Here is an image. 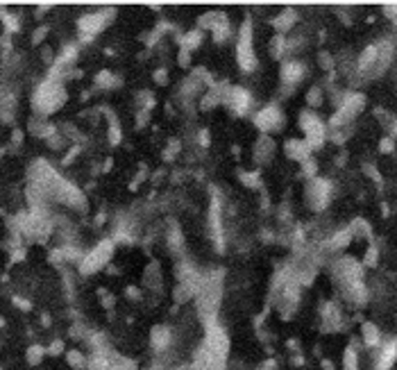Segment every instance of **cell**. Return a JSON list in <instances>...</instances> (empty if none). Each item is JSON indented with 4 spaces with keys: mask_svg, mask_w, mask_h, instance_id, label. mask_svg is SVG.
Wrapping results in <instances>:
<instances>
[{
    "mask_svg": "<svg viewBox=\"0 0 397 370\" xmlns=\"http://www.w3.org/2000/svg\"><path fill=\"white\" fill-rule=\"evenodd\" d=\"M386 16L390 21H395V5H386Z\"/></svg>",
    "mask_w": 397,
    "mask_h": 370,
    "instance_id": "8d00e7d4",
    "label": "cell"
},
{
    "mask_svg": "<svg viewBox=\"0 0 397 370\" xmlns=\"http://www.w3.org/2000/svg\"><path fill=\"white\" fill-rule=\"evenodd\" d=\"M304 73H306V69L300 64V61H286V64L282 66V80H284V84H291V87H295L297 82H302Z\"/></svg>",
    "mask_w": 397,
    "mask_h": 370,
    "instance_id": "4fadbf2b",
    "label": "cell"
},
{
    "mask_svg": "<svg viewBox=\"0 0 397 370\" xmlns=\"http://www.w3.org/2000/svg\"><path fill=\"white\" fill-rule=\"evenodd\" d=\"M322 368H324V370H334V365H332V361H322Z\"/></svg>",
    "mask_w": 397,
    "mask_h": 370,
    "instance_id": "ab89813d",
    "label": "cell"
},
{
    "mask_svg": "<svg viewBox=\"0 0 397 370\" xmlns=\"http://www.w3.org/2000/svg\"><path fill=\"white\" fill-rule=\"evenodd\" d=\"M361 332H363V341H365V345L374 347V345H379V343H381V332H379L377 325H372V323H363Z\"/></svg>",
    "mask_w": 397,
    "mask_h": 370,
    "instance_id": "d6986e66",
    "label": "cell"
},
{
    "mask_svg": "<svg viewBox=\"0 0 397 370\" xmlns=\"http://www.w3.org/2000/svg\"><path fill=\"white\" fill-rule=\"evenodd\" d=\"M202 43V30H188L186 34L182 37V48L184 50H195V48H200Z\"/></svg>",
    "mask_w": 397,
    "mask_h": 370,
    "instance_id": "7402d4cb",
    "label": "cell"
},
{
    "mask_svg": "<svg viewBox=\"0 0 397 370\" xmlns=\"http://www.w3.org/2000/svg\"><path fill=\"white\" fill-rule=\"evenodd\" d=\"M225 102L232 105V109L236 111V114H245V111L252 107V96L243 87H234L232 91H229V96L225 98Z\"/></svg>",
    "mask_w": 397,
    "mask_h": 370,
    "instance_id": "8fae6325",
    "label": "cell"
},
{
    "mask_svg": "<svg viewBox=\"0 0 397 370\" xmlns=\"http://www.w3.org/2000/svg\"><path fill=\"white\" fill-rule=\"evenodd\" d=\"M66 359H69V363L73 365V368H78V370L87 368V359H84V354H82V352H78V350L66 352Z\"/></svg>",
    "mask_w": 397,
    "mask_h": 370,
    "instance_id": "cb8c5ba5",
    "label": "cell"
},
{
    "mask_svg": "<svg viewBox=\"0 0 397 370\" xmlns=\"http://www.w3.org/2000/svg\"><path fill=\"white\" fill-rule=\"evenodd\" d=\"M200 143H205V146L209 143V134L207 132H200Z\"/></svg>",
    "mask_w": 397,
    "mask_h": 370,
    "instance_id": "f35d334b",
    "label": "cell"
},
{
    "mask_svg": "<svg viewBox=\"0 0 397 370\" xmlns=\"http://www.w3.org/2000/svg\"><path fill=\"white\" fill-rule=\"evenodd\" d=\"M363 107H365V96H363V93H347V96L343 98L338 111L334 114L332 125H334V128H338V125L350 123L354 116H359L361 111H363Z\"/></svg>",
    "mask_w": 397,
    "mask_h": 370,
    "instance_id": "5b68a950",
    "label": "cell"
},
{
    "mask_svg": "<svg viewBox=\"0 0 397 370\" xmlns=\"http://www.w3.org/2000/svg\"><path fill=\"white\" fill-rule=\"evenodd\" d=\"M254 125L261 130V132H273V130H279L284 125V116H282V111H279V107L268 105V107H263L261 111H256Z\"/></svg>",
    "mask_w": 397,
    "mask_h": 370,
    "instance_id": "9c48e42d",
    "label": "cell"
},
{
    "mask_svg": "<svg viewBox=\"0 0 397 370\" xmlns=\"http://www.w3.org/2000/svg\"><path fill=\"white\" fill-rule=\"evenodd\" d=\"M392 363H395V341H390L388 345L381 347V352L377 356V370H388Z\"/></svg>",
    "mask_w": 397,
    "mask_h": 370,
    "instance_id": "9a60e30c",
    "label": "cell"
},
{
    "mask_svg": "<svg viewBox=\"0 0 397 370\" xmlns=\"http://www.w3.org/2000/svg\"><path fill=\"white\" fill-rule=\"evenodd\" d=\"M275 152V141L270 137H261L254 146V157H259V161H268Z\"/></svg>",
    "mask_w": 397,
    "mask_h": 370,
    "instance_id": "e0dca14e",
    "label": "cell"
},
{
    "mask_svg": "<svg viewBox=\"0 0 397 370\" xmlns=\"http://www.w3.org/2000/svg\"><path fill=\"white\" fill-rule=\"evenodd\" d=\"M343 365H345V370H359V356H356V352L352 347L343 356Z\"/></svg>",
    "mask_w": 397,
    "mask_h": 370,
    "instance_id": "d4e9b609",
    "label": "cell"
},
{
    "mask_svg": "<svg viewBox=\"0 0 397 370\" xmlns=\"http://www.w3.org/2000/svg\"><path fill=\"white\" fill-rule=\"evenodd\" d=\"M152 347L155 350H166L170 345V329L166 325H159V327L152 329Z\"/></svg>",
    "mask_w": 397,
    "mask_h": 370,
    "instance_id": "2e32d148",
    "label": "cell"
},
{
    "mask_svg": "<svg viewBox=\"0 0 397 370\" xmlns=\"http://www.w3.org/2000/svg\"><path fill=\"white\" fill-rule=\"evenodd\" d=\"M211 30H214V39H216V43H220V41H225V39L232 34V28H229V23H227V19H225L223 14L218 16V21H216L214 25H211Z\"/></svg>",
    "mask_w": 397,
    "mask_h": 370,
    "instance_id": "ffe728a7",
    "label": "cell"
},
{
    "mask_svg": "<svg viewBox=\"0 0 397 370\" xmlns=\"http://www.w3.org/2000/svg\"><path fill=\"white\" fill-rule=\"evenodd\" d=\"M16 306H21V309H30V302L28 300H21V297H16Z\"/></svg>",
    "mask_w": 397,
    "mask_h": 370,
    "instance_id": "74e56055",
    "label": "cell"
},
{
    "mask_svg": "<svg viewBox=\"0 0 397 370\" xmlns=\"http://www.w3.org/2000/svg\"><path fill=\"white\" fill-rule=\"evenodd\" d=\"M193 370H225V356L216 354L209 347L202 345L193 359Z\"/></svg>",
    "mask_w": 397,
    "mask_h": 370,
    "instance_id": "30bf717a",
    "label": "cell"
},
{
    "mask_svg": "<svg viewBox=\"0 0 397 370\" xmlns=\"http://www.w3.org/2000/svg\"><path fill=\"white\" fill-rule=\"evenodd\" d=\"M332 184L322 177H311L309 187H306V198H309V205L313 209L322 211L329 205V196H332Z\"/></svg>",
    "mask_w": 397,
    "mask_h": 370,
    "instance_id": "52a82bcc",
    "label": "cell"
},
{
    "mask_svg": "<svg viewBox=\"0 0 397 370\" xmlns=\"http://www.w3.org/2000/svg\"><path fill=\"white\" fill-rule=\"evenodd\" d=\"M109 137H111L109 139L111 143H118L120 141V128H118V123H114V128L109 130Z\"/></svg>",
    "mask_w": 397,
    "mask_h": 370,
    "instance_id": "1f68e13d",
    "label": "cell"
},
{
    "mask_svg": "<svg viewBox=\"0 0 397 370\" xmlns=\"http://www.w3.org/2000/svg\"><path fill=\"white\" fill-rule=\"evenodd\" d=\"M306 100H309L311 107L322 105V91H320L318 87H311V91H309V96H306Z\"/></svg>",
    "mask_w": 397,
    "mask_h": 370,
    "instance_id": "4316f807",
    "label": "cell"
},
{
    "mask_svg": "<svg viewBox=\"0 0 397 370\" xmlns=\"http://www.w3.org/2000/svg\"><path fill=\"white\" fill-rule=\"evenodd\" d=\"M284 148H286V155L295 161H302V164H304L306 159H311V148L306 146L302 139H288Z\"/></svg>",
    "mask_w": 397,
    "mask_h": 370,
    "instance_id": "7c38bea8",
    "label": "cell"
},
{
    "mask_svg": "<svg viewBox=\"0 0 397 370\" xmlns=\"http://www.w3.org/2000/svg\"><path fill=\"white\" fill-rule=\"evenodd\" d=\"M379 150H381V152H392V139H383V141L379 143Z\"/></svg>",
    "mask_w": 397,
    "mask_h": 370,
    "instance_id": "d6a6232c",
    "label": "cell"
},
{
    "mask_svg": "<svg viewBox=\"0 0 397 370\" xmlns=\"http://www.w3.org/2000/svg\"><path fill=\"white\" fill-rule=\"evenodd\" d=\"M96 84L98 87H111V73L109 71H102V73L96 78Z\"/></svg>",
    "mask_w": 397,
    "mask_h": 370,
    "instance_id": "f1b7e54d",
    "label": "cell"
},
{
    "mask_svg": "<svg viewBox=\"0 0 397 370\" xmlns=\"http://www.w3.org/2000/svg\"><path fill=\"white\" fill-rule=\"evenodd\" d=\"M111 252H114V241H102L98 248H93L87 257L80 264V273L82 275H91L98 273L102 266H107V261L111 259Z\"/></svg>",
    "mask_w": 397,
    "mask_h": 370,
    "instance_id": "8992f818",
    "label": "cell"
},
{
    "mask_svg": "<svg viewBox=\"0 0 397 370\" xmlns=\"http://www.w3.org/2000/svg\"><path fill=\"white\" fill-rule=\"evenodd\" d=\"M282 46H284V39L277 37V39L273 41V50H270V52H273V57H279V55H282Z\"/></svg>",
    "mask_w": 397,
    "mask_h": 370,
    "instance_id": "4dcf8cb0",
    "label": "cell"
},
{
    "mask_svg": "<svg viewBox=\"0 0 397 370\" xmlns=\"http://www.w3.org/2000/svg\"><path fill=\"white\" fill-rule=\"evenodd\" d=\"M236 59L241 71H254L256 69V55L252 50V25L245 21L238 32V43H236Z\"/></svg>",
    "mask_w": 397,
    "mask_h": 370,
    "instance_id": "277c9868",
    "label": "cell"
},
{
    "mask_svg": "<svg viewBox=\"0 0 397 370\" xmlns=\"http://www.w3.org/2000/svg\"><path fill=\"white\" fill-rule=\"evenodd\" d=\"M3 325H5V320H3V318H0V327H3Z\"/></svg>",
    "mask_w": 397,
    "mask_h": 370,
    "instance_id": "60d3db41",
    "label": "cell"
},
{
    "mask_svg": "<svg viewBox=\"0 0 397 370\" xmlns=\"http://www.w3.org/2000/svg\"><path fill=\"white\" fill-rule=\"evenodd\" d=\"M114 12L116 10H107V12H89V14L80 16L78 21V30H80V39L82 41H89L93 39L98 32L105 30V25L114 19Z\"/></svg>",
    "mask_w": 397,
    "mask_h": 370,
    "instance_id": "7a4b0ae2",
    "label": "cell"
},
{
    "mask_svg": "<svg viewBox=\"0 0 397 370\" xmlns=\"http://www.w3.org/2000/svg\"><path fill=\"white\" fill-rule=\"evenodd\" d=\"M241 182L245 187H259V173H241Z\"/></svg>",
    "mask_w": 397,
    "mask_h": 370,
    "instance_id": "83f0119b",
    "label": "cell"
},
{
    "mask_svg": "<svg viewBox=\"0 0 397 370\" xmlns=\"http://www.w3.org/2000/svg\"><path fill=\"white\" fill-rule=\"evenodd\" d=\"M379 59V46H368L359 59V71H372Z\"/></svg>",
    "mask_w": 397,
    "mask_h": 370,
    "instance_id": "ac0fdd59",
    "label": "cell"
},
{
    "mask_svg": "<svg viewBox=\"0 0 397 370\" xmlns=\"http://www.w3.org/2000/svg\"><path fill=\"white\" fill-rule=\"evenodd\" d=\"M66 100V91L57 80H46L37 87L32 98V107L39 111V114H52L57 111Z\"/></svg>",
    "mask_w": 397,
    "mask_h": 370,
    "instance_id": "6da1fadb",
    "label": "cell"
},
{
    "mask_svg": "<svg viewBox=\"0 0 397 370\" xmlns=\"http://www.w3.org/2000/svg\"><path fill=\"white\" fill-rule=\"evenodd\" d=\"M300 128H302V132H304V143L311 150H313V148H320L324 143V139H327V128H324V123L315 114H311V111H304V114L300 116Z\"/></svg>",
    "mask_w": 397,
    "mask_h": 370,
    "instance_id": "3957f363",
    "label": "cell"
},
{
    "mask_svg": "<svg viewBox=\"0 0 397 370\" xmlns=\"http://www.w3.org/2000/svg\"><path fill=\"white\" fill-rule=\"evenodd\" d=\"M211 234H214V241L218 245V250H223V225H220L218 198H214V202H211Z\"/></svg>",
    "mask_w": 397,
    "mask_h": 370,
    "instance_id": "5bb4252c",
    "label": "cell"
},
{
    "mask_svg": "<svg viewBox=\"0 0 397 370\" xmlns=\"http://www.w3.org/2000/svg\"><path fill=\"white\" fill-rule=\"evenodd\" d=\"M155 80H157V84H164L166 80H168V73H166L164 69H159V71L155 73Z\"/></svg>",
    "mask_w": 397,
    "mask_h": 370,
    "instance_id": "e575fe53",
    "label": "cell"
},
{
    "mask_svg": "<svg viewBox=\"0 0 397 370\" xmlns=\"http://www.w3.org/2000/svg\"><path fill=\"white\" fill-rule=\"evenodd\" d=\"M177 61H179V66H188V64H191V52L184 50V48H179V57H177Z\"/></svg>",
    "mask_w": 397,
    "mask_h": 370,
    "instance_id": "f546056e",
    "label": "cell"
},
{
    "mask_svg": "<svg viewBox=\"0 0 397 370\" xmlns=\"http://www.w3.org/2000/svg\"><path fill=\"white\" fill-rule=\"evenodd\" d=\"M43 354H46V350H43L41 345H32L28 350V361L32 365H37V363H41V361H43Z\"/></svg>",
    "mask_w": 397,
    "mask_h": 370,
    "instance_id": "484cf974",
    "label": "cell"
},
{
    "mask_svg": "<svg viewBox=\"0 0 397 370\" xmlns=\"http://www.w3.org/2000/svg\"><path fill=\"white\" fill-rule=\"evenodd\" d=\"M202 345L209 347L211 352H216V354H220V356L227 359L229 338H227V334H225V329L220 327V325H216V323L207 325V336H205V343H202Z\"/></svg>",
    "mask_w": 397,
    "mask_h": 370,
    "instance_id": "ba28073f",
    "label": "cell"
},
{
    "mask_svg": "<svg viewBox=\"0 0 397 370\" xmlns=\"http://www.w3.org/2000/svg\"><path fill=\"white\" fill-rule=\"evenodd\" d=\"M350 241H352V229H341L338 234H334V236L329 238L327 248L329 250H341V248H347Z\"/></svg>",
    "mask_w": 397,
    "mask_h": 370,
    "instance_id": "44dd1931",
    "label": "cell"
},
{
    "mask_svg": "<svg viewBox=\"0 0 397 370\" xmlns=\"http://www.w3.org/2000/svg\"><path fill=\"white\" fill-rule=\"evenodd\" d=\"M293 23H295V12H291V10L282 12V14L273 21V25L279 30V32H288V30L293 28Z\"/></svg>",
    "mask_w": 397,
    "mask_h": 370,
    "instance_id": "603a6c76",
    "label": "cell"
},
{
    "mask_svg": "<svg viewBox=\"0 0 397 370\" xmlns=\"http://www.w3.org/2000/svg\"><path fill=\"white\" fill-rule=\"evenodd\" d=\"M304 170H306V175H309V177H313V175H315V161L306 159L304 161Z\"/></svg>",
    "mask_w": 397,
    "mask_h": 370,
    "instance_id": "836d02e7",
    "label": "cell"
},
{
    "mask_svg": "<svg viewBox=\"0 0 397 370\" xmlns=\"http://www.w3.org/2000/svg\"><path fill=\"white\" fill-rule=\"evenodd\" d=\"M61 350H64V343H61V341H55L50 345V354H57V352H61Z\"/></svg>",
    "mask_w": 397,
    "mask_h": 370,
    "instance_id": "d590c367",
    "label": "cell"
}]
</instances>
